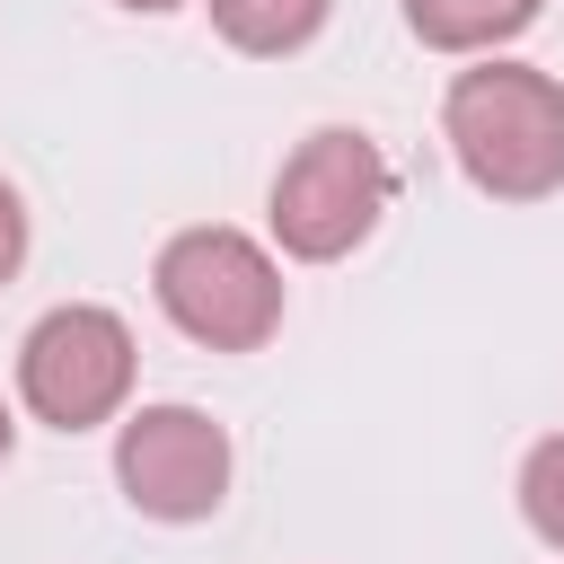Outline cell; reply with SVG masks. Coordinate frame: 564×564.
I'll return each instance as SVG.
<instances>
[{
	"label": "cell",
	"instance_id": "52a82bcc",
	"mask_svg": "<svg viewBox=\"0 0 564 564\" xmlns=\"http://www.w3.org/2000/svg\"><path fill=\"white\" fill-rule=\"evenodd\" d=\"M203 9H212V35L247 62H291L335 18V0H203Z\"/></svg>",
	"mask_w": 564,
	"mask_h": 564
},
{
	"label": "cell",
	"instance_id": "8992f818",
	"mask_svg": "<svg viewBox=\"0 0 564 564\" xmlns=\"http://www.w3.org/2000/svg\"><path fill=\"white\" fill-rule=\"evenodd\" d=\"M397 9H405L414 44L458 53V62H485V53L520 44V35L546 18V0H397Z\"/></svg>",
	"mask_w": 564,
	"mask_h": 564
},
{
	"label": "cell",
	"instance_id": "5b68a950",
	"mask_svg": "<svg viewBox=\"0 0 564 564\" xmlns=\"http://www.w3.org/2000/svg\"><path fill=\"white\" fill-rule=\"evenodd\" d=\"M229 432L203 414V405H132L115 423V485L141 520L159 529H194L229 502Z\"/></svg>",
	"mask_w": 564,
	"mask_h": 564
},
{
	"label": "cell",
	"instance_id": "6da1fadb",
	"mask_svg": "<svg viewBox=\"0 0 564 564\" xmlns=\"http://www.w3.org/2000/svg\"><path fill=\"white\" fill-rule=\"evenodd\" d=\"M441 141L485 203H546L564 194V79L485 53L441 88Z\"/></svg>",
	"mask_w": 564,
	"mask_h": 564
},
{
	"label": "cell",
	"instance_id": "3957f363",
	"mask_svg": "<svg viewBox=\"0 0 564 564\" xmlns=\"http://www.w3.org/2000/svg\"><path fill=\"white\" fill-rule=\"evenodd\" d=\"M397 203V167L370 132L352 123H317L282 167H273V247L291 264H344L352 247H370V229L388 220Z\"/></svg>",
	"mask_w": 564,
	"mask_h": 564
},
{
	"label": "cell",
	"instance_id": "277c9868",
	"mask_svg": "<svg viewBox=\"0 0 564 564\" xmlns=\"http://www.w3.org/2000/svg\"><path fill=\"white\" fill-rule=\"evenodd\" d=\"M141 344L106 300H62L18 335V405L44 432H97L132 414Z\"/></svg>",
	"mask_w": 564,
	"mask_h": 564
},
{
	"label": "cell",
	"instance_id": "9c48e42d",
	"mask_svg": "<svg viewBox=\"0 0 564 564\" xmlns=\"http://www.w3.org/2000/svg\"><path fill=\"white\" fill-rule=\"evenodd\" d=\"M18 264H26V194L0 176V282H18Z\"/></svg>",
	"mask_w": 564,
	"mask_h": 564
},
{
	"label": "cell",
	"instance_id": "7a4b0ae2",
	"mask_svg": "<svg viewBox=\"0 0 564 564\" xmlns=\"http://www.w3.org/2000/svg\"><path fill=\"white\" fill-rule=\"evenodd\" d=\"M150 300L203 352H264L282 335L291 282H282V256L264 238H247L229 220H194L150 256Z\"/></svg>",
	"mask_w": 564,
	"mask_h": 564
},
{
	"label": "cell",
	"instance_id": "ba28073f",
	"mask_svg": "<svg viewBox=\"0 0 564 564\" xmlns=\"http://www.w3.org/2000/svg\"><path fill=\"white\" fill-rule=\"evenodd\" d=\"M520 520L538 546L564 555V423L546 441H529V458H520Z\"/></svg>",
	"mask_w": 564,
	"mask_h": 564
},
{
	"label": "cell",
	"instance_id": "30bf717a",
	"mask_svg": "<svg viewBox=\"0 0 564 564\" xmlns=\"http://www.w3.org/2000/svg\"><path fill=\"white\" fill-rule=\"evenodd\" d=\"M115 9H132V18H176L185 0H115Z\"/></svg>",
	"mask_w": 564,
	"mask_h": 564
},
{
	"label": "cell",
	"instance_id": "8fae6325",
	"mask_svg": "<svg viewBox=\"0 0 564 564\" xmlns=\"http://www.w3.org/2000/svg\"><path fill=\"white\" fill-rule=\"evenodd\" d=\"M9 449H18V414L0 405V467H9Z\"/></svg>",
	"mask_w": 564,
	"mask_h": 564
}]
</instances>
